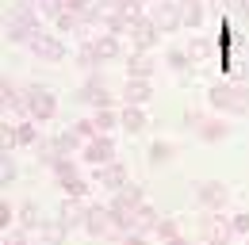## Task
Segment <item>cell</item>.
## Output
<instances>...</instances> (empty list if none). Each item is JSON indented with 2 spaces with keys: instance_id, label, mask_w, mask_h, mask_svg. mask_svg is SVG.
<instances>
[{
  "instance_id": "cell-1",
  "label": "cell",
  "mask_w": 249,
  "mask_h": 245,
  "mask_svg": "<svg viewBox=\"0 0 249 245\" xmlns=\"http://www.w3.org/2000/svg\"><path fill=\"white\" fill-rule=\"evenodd\" d=\"M38 8L35 4H8V12H4V38L12 42V46H27L35 35H38Z\"/></svg>"
},
{
  "instance_id": "cell-2",
  "label": "cell",
  "mask_w": 249,
  "mask_h": 245,
  "mask_svg": "<svg viewBox=\"0 0 249 245\" xmlns=\"http://www.w3.org/2000/svg\"><path fill=\"white\" fill-rule=\"evenodd\" d=\"M23 107L35 122H50L58 115V92L50 85H23Z\"/></svg>"
},
{
  "instance_id": "cell-3",
  "label": "cell",
  "mask_w": 249,
  "mask_h": 245,
  "mask_svg": "<svg viewBox=\"0 0 249 245\" xmlns=\"http://www.w3.org/2000/svg\"><path fill=\"white\" fill-rule=\"evenodd\" d=\"M199 238H203V245H230L238 234H234V226H230V214L203 211V218H199Z\"/></svg>"
},
{
  "instance_id": "cell-4",
  "label": "cell",
  "mask_w": 249,
  "mask_h": 245,
  "mask_svg": "<svg viewBox=\"0 0 249 245\" xmlns=\"http://www.w3.org/2000/svg\"><path fill=\"white\" fill-rule=\"evenodd\" d=\"M27 50H31L38 61H50V65H62L69 58V46H65L62 35H54V31H38L31 42H27Z\"/></svg>"
},
{
  "instance_id": "cell-5",
  "label": "cell",
  "mask_w": 249,
  "mask_h": 245,
  "mask_svg": "<svg viewBox=\"0 0 249 245\" xmlns=\"http://www.w3.org/2000/svg\"><path fill=\"white\" fill-rule=\"evenodd\" d=\"M89 238H100V242H107L111 234H115V214L107 203H89V214H85V226H81Z\"/></svg>"
},
{
  "instance_id": "cell-6",
  "label": "cell",
  "mask_w": 249,
  "mask_h": 245,
  "mask_svg": "<svg viewBox=\"0 0 249 245\" xmlns=\"http://www.w3.org/2000/svg\"><path fill=\"white\" fill-rule=\"evenodd\" d=\"M77 100H81V104H92L96 111L115 104V96L107 92V81H104V73H100V69H96V73H89V77L81 81V88H77Z\"/></svg>"
},
{
  "instance_id": "cell-7",
  "label": "cell",
  "mask_w": 249,
  "mask_h": 245,
  "mask_svg": "<svg viewBox=\"0 0 249 245\" xmlns=\"http://www.w3.org/2000/svg\"><path fill=\"white\" fill-rule=\"evenodd\" d=\"M146 16L157 23L161 35H169V31H180V0H150V8H146Z\"/></svg>"
},
{
  "instance_id": "cell-8",
  "label": "cell",
  "mask_w": 249,
  "mask_h": 245,
  "mask_svg": "<svg viewBox=\"0 0 249 245\" xmlns=\"http://www.w3.org/2000/svg\"><path fill=\"white\" fill-rule=\"evenodd\" d=\"M196 203H199V211H222L230 203V188L222 180H199L196 184Z\"/></svg>"
},
{
  "instance_id": "cell-9",
  "label": "cell",
  "mask_w": 249,
  "mask_h": 245,
  "mask_svg": "<svg viewBox=\"0 0 249 245\" xmlns=\"http://www.w3.org/2000/svg\"><path fill=\"white\" fill-rule=\"evenodd\" d=\"M142 203H146V192H142V184H134V180L126 188H119V192H111V199H107L111 214H134Z\"/></svg>"
},
{
  "instance_id": "cell-10",
  "label": "cell",
  "mask_w": 249,
  "mask_h": 245,
  "mask_svg": "<svg viewBox=\"0 0 249 245\" xmlns=\"http://www.w3.org/2000/svg\"><path fill=\"white\" fill-rule=\"evenodd\" d=\"M81 161L85 165H107V161H115V142H111V134H96L92 142H85V150H81Z\"/></svg>"
},
{
  "instance_id": "cell-11",
  "label": "cell",
  "mask_w": 249,
  "mask_h": 245,
  "mask_svg": "<svg viewBox=\"0 0 249 245\" xmlns=\"http://www.w3.org/2000/svg\"><path fill=\"white\" fill-rule=\"evenodd\" d=\"M92 184L107 188V192H119V188H126V184H130V173H126L123 161H107V165L92 169Z\"/></svg>"
},
{
  "instance_id": "cell-12",
  "label": "cell",
  "mask_w": 249,
  "mask_h": 245,
  "mask_svg": "<svg viewBox=\"0 0 249 245\" xmlns=\"http://www.w3.org/2000/svg\"><path fill=\"white\" fill-rule=\"evenodd\" d=\"M157 42H161V31L150 16H142L138 23H130V50H142V54H150Z\"/></svg>"
},
{
  "instance_id": "cell-13",
  "label": "cell",
  "mask_w": 249,
  "mask_h": 245,
  "mask_svg": "<svg viewBox=\"0 0 249 245\" xmlns=\"http://www.w3.org/2000/svg\"><path fill=\"white\" fill-rule=\"evenodd\" d=\"M92 46H96V58L100 61H126V42L119 35L100 31V35H92Z\"/></svg>"
},
{
  "instance_id": "cell-14",
  "label": "cell",
  "mask_w": 249,
  "mask_h": 245,
  "mask_svg": "<svg viewBox=\"0 0 249 245\" xmlns=\"http://www.w3.org/2000/svg\"><path fill=\"white\" fill-rule=\"evenodd\" d=\"M85 214H89V199H77V195H65L62 203H58V218H62L69 230H77V226H85Z\"/></svg>"
},
{
  "instance_id": "cell-15",
  "label": "cell",
  "mask_w": 249,
  "mask_h": 245,
  "mask_svg": "<svg viewBox=\"0 0 249 245\" xmlns=\"http://www.w3.org/2000/svg\"><path fill=\"white\" fill-rule=\"evenodd\" d=\"M154 73H157L154 54H142V50H130V54H126V77H134V81H154Z\"/></svg>"
},
{
  "instance_id": "cell-16",
  "label": "cell",
  "mask_w": 249,
  "mask_h": 245,
  "mask_svg": "<svg viewBox=\"0 0 249 245\" xmlns=\"http://www.w3.org/2000/svg\"><path fill=\"white\" fill-rule=\"evenodd\" d=\"M150 96H154V85H150V81H134V77H126L123 92H119L123 107H126V104H130V107H146V104H150Z\"/></svg>"
},
{
  "instance_id": "cell-17",
  "label": "cell",
  "mask_w": 249,
  "mask_h": 245,
  "mask_svg": "<svg viewBox=\"0 0 249 245\" xmlns=\"http://www.w3.org/2000/svg\"><path fill=\"white\" fill-rule=\"evenodd\" d=\"M207 16H211L207 0H180V23H184V31H199Z\"/></svg>"
},
{
  "instance_id": "cell-18",
  "label": "cell",
  "mask_w": 249,
  "mask_h": 245,
  "mask_svg": "<svg viewBox=\"0 0 249 245\" xmlns=\"http://www.w3.org/2000/svg\"><path fill=\"white\" fill-rule=\"evenodd\" d=\"M35 234H38V245H65V238H69V226H65L58 214H54V218H46V222H42Z\"/></svg>"
},
{
  "instance_id": "cell-19",
  "label": "cell",
  "mask_w": 249,
  "mask_h": 245,
  "mask_svg": "<svg viewBox=\"0 0 249 245\" xmlns=\"http://www.w3.org/2000/svg\"><path fill=\"white\" fill-rule=\"evenodd\" d=\"M42 222H46V214L38 211V203H35V199L16 203V226H23V230H38Z\"/></svg>"
},
{
  "instance_id": "cell-20",
  "label": "cell",
  "mask_w": 249,
  "mask_h": 245,
  "mask_svg": "<svg viewBox=\"0 0 249 245\" xmlns=\"http://www.w3.org/2000/svg\"><path fill=\"white\" fill-rule=\"evenodd\" d=\"M230 92H234V81H215L211 88H207V104L215 107V111H222V115H230Z\"/></svg>"
},
{
  "instance_id": "cell-21",
  "label": "cell",
  "mask_w": 249,
  "mask_h": 245,
  "mask_svg": "<svg viewBox=\"0 0 249 245\" xmlns=\"http://www.w3.org/2000/svg\"><path fill=\"white\" fill-rule=\"evenodd\" d=\"M50 146H54L58 153H69V157L77 153V157H81V150H85V138H81V134L69 126V130H58V134L50 138Z\"/></svg>"
},
{
  "instance_id": "cell-22",
  "label": "cell",
  "mask_w": 249,
  "mask_h": 245,
  "mask_svg": "<svg viewBox=\"0 0 249 245\" xmlns=\"http://www.w3.org/2000/svg\"><path fill=\"white\" fill-rule=\"evenodd\" d=\"M119 126H123L126 134H142V130L150 126V115H146L142 107H130V104H126L123 111H119Z\"/></svg>"
},
{
  "instance_id": "cell-23",
  "label": "cell",
  "mask_w": 249,
  "mask_h": 245,
  "mask_svg": "<svg viewBox=\"0 0 249 245\" xmlns=\"http://www.w3.org/2000/svg\"><path fill=\"white\" fill-rule=\"evenodd\" d=\"M230 130H234V126L215 115V119H203V126L196 130V138H203V142H222V138H230Z\"/></svg>"
},
{
  "instance_id": "cell-24",
  "label": "cell",
  "mask_w": 249,
  "mask_h": 245,
  "mask_svg": "<svg viewBox=\"0 0 249 245\" xmlns=\"http://www.w3.org/2000/svg\"><path fill=\"white\" fill-rule=\"evenodd\" d=\"M157 218H161V211H157V207H150V203H142L138 211L130 214V230H142V234H154Z\"/></svg>"
},
{
  "instance_id": "cell-25",
  "label": "cell",
  "mask_w": 249,
  "mask_h": 245,
  "mask_svg": "<svg viewBox=\"0 0 249 245\" xmlns=\"http://www.w3.org/2000/svg\"><path fill=\"white\" fill-rule=\"evenodd\" d=\"M215 50H218V42L207 38V35H192V42H188V58L192 61H211Z\"/></svg>"
},
{
  "instance_id": "cell-26",
  "label": "cell",
  "mask_w": 249,
  "mask_h": 245,
  "mask_svg": "<svg viewBox=\"0 0 249 245\" xmlns=\"http://www.w3.org/2000/svg\"><path fill=\"white\" fill-rule=\"evenodd\" d=\"M177 234H184V230H180V218H177V214H161L157 226H154V238L165 245V242H173Z\"/></svg>"
},
{
  "instance_id": "cell-27",
  "label": "cell",
  "mask_w": 249,
  "mask_h": 245,
  "mask_svg": "<svg viewBox=\"0 0 249 245\" xmlns=\"http://www.w3.org/2000/svg\"><path fill=\"white\" fill-rule=\"evenodd\" d=\"M146 153H150V165H154V169H157V165H169V161L177 157V142H165V138H157V142H154Z\"/></svg>"
},
{
  "instance_id": "cell-28",
  "label": "cell",
  "mask_w": 249,
  "mask_h": 245,
  "mask_svg": "<svg viewBox=\"0 0 249 245\" xmlns=\"http://www.w3.org/2000/svg\"><path fill=\"white\" fill-rule=\"evenodd\" d=\"M16 134H19V146H38L42 142V130L35 119H19L16 122Z\"/></svg>"
},
{
  "instance_id": "cell-29",
  "label": "cell",
  "mask_w": 249,
  "mask_h": 245,
  "mask_svg": "<svg viewBox=\"0 0 249 245\" xmlns=\"http://www.w3.org/2000/svg\"><path fill=\"white\" fill-rule=\"evenodd\" d=\"M58 188H62L65 195H77V199H89V188H92V180H85V176L77 173V176H65V180H58Z\"/></svg>"
},
{
  "instance_id": "cell-30",
  "label": "cell",
  "mask_w": 249,
  "mask_h": 245,
  "mask_svg": "<svg viewBox=\"0 0 249 245\" xmlns=\"http://www.w3.org/2000/svg\"><path fill=\"white\" fill-rule=\"evenodd\" d=\"M77 65H81V69H85V73H96V69H100V58H96V46H92V38H89V42H81V50H77Z\"/></svg>"
},
{
  "instance_id": "cell-31",
  "label": "cell",
  "mask_w": 249,
  "mask_h": 245,
  "mask_svg": "<svg viewBox=\"0 0 249 245\" xmlns=\"http://www.w3.org/2000/svg\"><path fill=\"white\" fill-rule=\"evenodd\" d=\"M92 122H96L100 134H111V130L119 126V111H115V107H100V111L92 115Z\"/></svg>"
},
{
  "instance_id": "cell-32",
  "label": "cell",
  "mask_w": 249,
  "mask_h": 245,
  "mask_svg": "<svg viewBox=\"0 0 249 245\" xmlns=\"http://www.w3.org/2000/svg\"><path fill=\"white\" fill-rule=\"evenodd\" d=\"M165 65H169L173 73H188V65H192V58H188V46H173V50L165 54Z\"/></svg>"
},
{
  "instance_id": "cell-33",
  "label": "cell",
  "mask_w": 249,
  "mask_h": 245,
  "mask_svg": "<svg viewBox=\"0 0 249 245\" xmlns=\"http://www.w3.org/2000/svg\"><path fill=\"white\" fill-rule=\"evenodd\" d=\"M50 173H54V180H65V176H77V161H73L69 153H58V157H54V165H50Z\"/></svg>"
},
{
  "instance_id": "cell-34",
  "label": "cell",
  "mask_w": 249,
  "mask_h": 245,
  "mask_svg": "<svg viewBox=\"0 0 249 245\" xmlns=\"http://www.w3.org/2000/svg\"><path fill=\"white\" fill-rule=\"evenodd\" d=\"M19 146V134H16V122L4 115V126H0V153H12Z\"/></svg>"
},
{
  "instance_id": "cell-35",
  "label": "cell",
  "mask_w": 249,
  "mask_h": 245,
  "mask_svg": "<svg viewBox=\"0 0 249 245\" xmlns=\"http://www.w3.org/2000/svg\"><path fill=\"white\" fill-rule=\"evenodd\" d=\"M19 176V169H16V157L12 153H0V184H12Z\"/></svg>"
},
{
  "instance_id": "cell-36",
  "label": "cell",
  "mask_w": 249,
  "mask_h": 245,
  "mask_svg": "<svg viewBox=\"0 0 249 245\" xmlns=\"http://www.w3.org/2000/svg\"><path fill=\"white\" fill-rule=\"evenodd\" d=\"M35 8H38V16H50V19H58L65 12V0H35Z\"/></svg>"
},
{
  "instance_id": "cell-37",
  "label": "cell",
  "mask_w": 249,
  "mask_h": 245,
  "mask_svg": "<svg viewBox=\"0 0 249 245\" xmlns=\"http://www.w3.org/2000/svg\"><path fill=\"white\" fill-rule=\"evenodd\" d=\"M230 226H234V234H238V238H249V211L230 214Z\"/></svg>"
},
{
  "instance_id": "cell-38",
  "label": "cell",
  "mask_w": 249,
  "mask_h": 245,
  "mask_svg": "<svg viewBox=\"0 0 249 245\" xmlns=\"http://www.w3.org/2000/svg\"><path fill=\"white\" fill-rule=\"evenodd\" d=\"M31 230H23V226H16V230H8L4 234V245H31V238H27Z\"/></svg>"
},
{
  "instance_id": "cell-39",
  "label": "cell",
  "mask_w": 249,
  "mask_h": 245,
  "mask_svg": "<svg viewBox=\"0 0 249 245\" xmlns=\"http://www.w3.org/2000/svg\"><path fill=\"white\" fill-rule=\"evenodd\" d=\"M73 130H77V134H81L85 142H92L96 134H100V130H96V122H92V119H77V122H73Z\"/></svg>"
},
{
  "instance_id": "cell-40",
  "label": "cell",
  "mask_w": 249,
  "mask_h": 245,
  "mask_svg": "<svg viewBox=\"0 0 249 245\" xmlns=\"http://www.w3.org/2000/svg\"><path fill=\"white\" fill-rule=\"evenodd\" d=\"M12 222H16V207H12L8 199H0V230L8 234V226H12Z\"/></svg>"
},
{
  "instance_id": "cell-41",
  "label": "cell",
  "mask_w": 249,
  "mask_h": 245,
  "mask_svg": "<svg viewBox=\"0 0 249 245\" xmlns=\"http://www.w3.org/2000/svg\"><path fill=\"white\" fill-rule=\"evenodd\" d=\"M203 119H207L203 111H188V115H184V126H188V130H199V126H203Z\"/></svg>"
},
{
  "instance_id": "cell-42",
  "label": "cell",
  "mask_w": 249,
  "mask_h": 245,
  "mask_svg": "<svg viewBox=\"0 0 249 245\" xmlns=\"http://www.w3.org/2000/svg\"><path fill=\"white\" fill-rule=\"evenodd\" d=\"M238 12H242V16L249 19V0H238Z\"/></svg>"
},
{
  "instance_id": "cell-43",
  "label": "cell",
  "mask_w": 249,
  "mask_h": 245,
  "mask_svg": "<svg viewBox=\"0 0 249 245\" xmlns=\"http://www.w3.org/2000/svg\"><path fill=\"white\" fill-rule=\"evenodd\" d=\"M165 245H188V238H184V234H177L173 242H165Z\"/></svg>"
},
{
  "instance_id": "cell-44",
  "label": "cell",
  "mask_w": 249,
  "mask_h": 245,
  "mask_svg": "<svg viewBox=\"0 0 249 245\" xmlns=\"http://www.w3.org/2000/svg\"><path fill=\"white\" fill-rule=\"evenodd\" d=\"M12 4H35V0H12Z\"/></svg>"
}]
</instances>
